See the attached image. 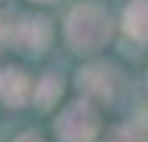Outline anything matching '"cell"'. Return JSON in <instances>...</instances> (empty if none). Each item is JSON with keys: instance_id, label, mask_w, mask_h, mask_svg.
<instances>
[{"instance_id": "6da1fadb", "label": "cell", "mask_w": 148, "mask_h": 142, "mask_svg": "<svg viewBox=\"0 0 148 142\" xmlns=\"http://www.w3.org/2000/svg\"><path fill=\"white\" fill-rule=\"evenodd\" d=\"M111 37V19L99 3H77L65 19V40L77 53H96Z\"/></svg>"}, {"instance_id": "7a4b0ae2", "label": "cell", "mask_w": 148, "mask_h": 142, "mask_svg": "<svg viewBox=\"0 0 148 142\" xmlns=\"http://www.w3.org/2000/svg\"><path fill=\"white\" fill-rule=\"evenodd\" d=\"M56 133L62 142H92L99 133V111L90 99H74L71 105H65V111L59 114Z\"/></svg>"}, {"instance_id": "3957f363", "label": "cell", "mask_w": 148, "mask_h": 142, "mask_svg": "<svg viewBox=\"0 0 148 142\" xmlns=\"http://www.w3.org/2000/svg\"><path fill=\"white\" fill-rule=\"evenodd\" d=\"M53 31H49V22L34 16V19H18V25H12V43L18 49H28V53H40V49L49 43Z\"/></svg>"}, {"instance_id": "277c9868", "label": "cell", "mask_w": 148, "mask_h": 142, "mask_svg": "<svg viewBox=\"0 0 148 142\" xmlns=\"http://www.w3.org/2000/svg\"><path fill=\"white\" fill-rule=\"evenodd\" d=\"M34 96V86L22 68H3L0 71V102L9 108H22Z\"/></svg>"}, {"instance_id": "5b68a950", "label": "cell", "mask_w": 148, "mask_h": 142, "mask_svg": "<svg viewBox=\"0 0 148 142\" xmlns=\"http://www.w3.org/2000/svg\"><path fill=\"white\" fill-rule=\"evenodd\" d=\"M77 86H80L83 99H90V102H111L114 99V80H111V71L108 68H83L80 74H77Z\"/></svg>"}, {"instance_id": "8992f818", "label": "cell", "mask_w": 148, "mask_h": 142, "mask_svg": "<svg viewBox=\"0 0 148 142\" xmlns=\"http://www.w3.org/2000/svg\"><path fill=\"white\" fill-rule=\"evenodd\" d=\"M123 31L148 43V0H130V6L123 10Z\"/></svg>"}, {"instance_id": "52a82bcc", "label": "cell", "mask_w": 148, "mask_h": 142, "mask_svg": "<svg viewBox=\"0 0 148 142\" xmlns=\"http://www.w3.org/2000/svg\"><path fill=\"white\" fill-rule=\"evenodd\" d=\"M59 96H62V77L59 74H43L34 84V102L40 108H53Z\"/></svg>"}, {"instance_id": "ba28073f", "label": "cell", "mask_w": 148, "mask_h": 142, "mask_svg": "<svg viewBox=\"0 0 148 142\" xmlns=\"http://www.w3.org/2000/svg\"><path fill=\"white\" fill-rule=\"evenodd\" d=\"M108 142H145V130L139 123H120L108 133Z\"/></svg>"}, {"instance_id": "9c48e42d", "label": "cell", "mask_w": 148, "mask_h": 142, "mask_svg": "<svg viewBox=\"0 0 148 142\" xmlns=\"http://www.w3.org/2000/svg\"><path fill=\"white\" fill-rule=\"evenodd\" d=\"M16 142H43V139H40L37 133H22V136H18Z\"/></svg>"}, {"instance_id": "30bf717a", "label": "cell", "mask_w": 148, "mask_h": 142, "mask_svg": "<svg viewBox=\"0 0 148 142\" xmlns=\"http://www.w3.org/2000/svg\"><path fill=\"white\" fill-rule=\"evenodd\" d=\"M34 3H56V0H34Z\"/></svg>"}]
</instances>
